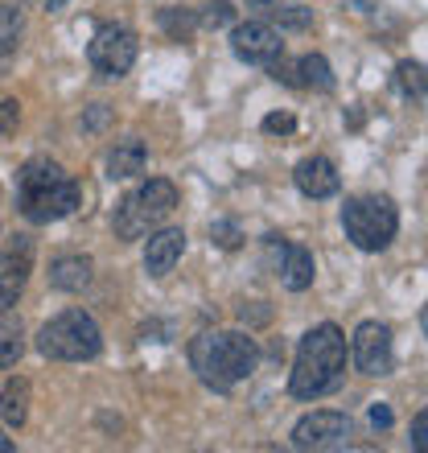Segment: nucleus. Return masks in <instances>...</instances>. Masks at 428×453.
Wrapping results in <instances>:
<instances>
[{
	"instance_id": "1",
	"label": "nucleus",
	"mask_w": 428,
	"mask_h": 453,
	"mask_svg": "<svg viewBox=\"0 0 428 453\" xmlns=\"http://www.w3.org/2000/svg\"><path fill=\"white\" fill-rule=\"evenodd\" d=\"M17 206L29 223H58L83 206V186L50 157H29L17 173Z\"/></svg>"
},
{
	"instance_id": "2",
	"label": "nucleus",
	"mask_w": 428,
	"mask_h": 453,
	"mask_svg": "<svg viewBox=\"0 0 428 453\" xmlns=\"http://www.w3.org/2000/svg\"><path fill=\"white\" fill-rule=\"evenodd\" d=\"M346 375V334L333 322L313 326L297 346V363L288 375V392L297 400H321L330 395Z\"/></svg>"
},
{
	"instance_id": "3",
	"label": "nucleus",
	"mask_w": 428,
	"mask_h": 453,
	"mask_svg": "<svg viewBox=\"0 0 428 453\" xmlns=\"http://www.w3.org/2000/svg\"><path fill=\"white\" fill-rule=\"evenodd\" d=\"M260 363V346L243 330H218V334H198L190 342V367L198 380L214 392H231L235 383L251 380Z\"/></svg>"
},
{
	"instance_id": "4",
	"label": "nucleus",
	"mask_w": 428,
	"mask_h": 453,
	"mask_svg": "<svg viewBox=\"0 0 428 453\" xmlns=\"http://www.w3.org/2000/svg\"><path fill=\"white\" fill-rule=\"evenodd\" d=\"M37 350L54 363H87L103 350V334L87 310H62L37 330Z\"/></svg>"
},
{
	"instance_id": "5",
	"label": "nucleus",
	"mask_w": 428,
	"mask_h": 453,
	"mask_svg": "<svg viewBox=\"0 0 428 453\" xmlns=\"http://www.w3.org/2000/svg\"><path fill=\"white\" fill-rule=\"evenodd\" d=\"M173 206H178V186L165 178H149L141 190H132L128 198H119L116 206V226L119 239H141L149 235L153 226H161L169 215H173Z\"/></svg>"
},
{
	"instance_id": "6",
	"label": "nucleus",
	"mask_w": 428,
	"mask_h": 453,
	"mask_svg": "<svg viewBox=\"0 0 428 453\" xmlns=\"http://www.w3.org/2000/svg\"><path fill=\"white\" fill-rule=\"evenodd\" d=\"M342 226L358 251H383L400 231V211L383 194H363L342 206Z\"/></svg>"
},
{
	"instance_id": "7",
	"label": "nucleus",
	"mask_w": 428,
	"mask_h": 453,
	"mask_svg": "<svg viewBox=\"0 0 428 453\" xmlns=\"http://www.w3.org/2000/svg\"><path fill=\"white\" fill-rule=\"evenodd\" d=\"M136 50L141 46H136V34L128 25H99L91 46H87V58H91L99 79H124L136 62Z\"/></svg>"
},
{
	"instance_id": "8",
	"label": "nucleus",
	"mask_w": 428,
	"mask_h": 453,
	"mask_svg": "<svg viewBox=\"0 0 428 453\" xmlns=\"http://www.w3.org/2000/svg\"><path fill=\"white\" fill-rule=\"evenodd\" d=\"M350 437H355V420L346 412H330V408L310 412V417H301L293 425V445L297 449H346Z\"/></svg>"
},
{
	"instance_id": "9",
	"label": "nucleus",
	"mask_w": 428,
	"mask_h": 453,
	"mask_svg": "<svg viewBox=\"0 0 428 453\" xmlns=\"http://www.w3.org/2000/svg\"><path fill=\"white\" fill-rule=\"evenodd\" d=\"M34 235H12L0 248V313H9L25 293V280L34 273Z\"/></svg>"
},
{
	"instance_id": "10",
	"label": "nucleus",
	"mask_w": 428,
	"mask_h": 453,
	"mask_svg": "<svg viewBox=\"0 0 428 453\" xmlns=\"http://www.w3.org/2000/svg\"><path fill=\"white\" fill-rule=\"evenodd\" d=\"M350 358H355V367L371 380H383V375H392L395 367V346H392V330L383 322H363L355 330V342H350Z\"/></svg>"
},
{
	"instance_id": "11",
	"label": "nucleus",
	"mask_w": 428,
	"mask_h": 453,
	"mask_svg": "<svg viewBox=\"0 0 428 453\" xmlns=\"http://www.w3.org/2000/svg\"><path fill=\"white\" fill-rule=\"evenodd\" d=\"M231 50L248 66H272L285 54V42H280V34L268 21H243L231 29Z\"/></svg>"
},
{
	"instance_id": "12",
	"label": "nucleus",
	"mask_w": 428,
	"mask_h": 453,
	"mask_svg": "<svg viewBox=\"0 0 428 453\" xmlns=\"http://www.w3.org/2000/svg\"><path fill=\"white\" fill-rule=\"evenodd\" d=\"M186 251V231L181 226H161V231H149V243H144V273L149 276H169L173 264L181 260Z\"/></svg>"
},
{
	"instance_id": "13",
	"label": "nucleus",
	"mask_w": 428,
	"mask_h": 453,
	"mask_svg": "<svg viewBox=\"0 0 428 453\" xmlns=\"http://www.w3.org/2000/svg\"><path fill=\"white\" fill-rule=\"evenodd\" d=\"M293 181H297V190L305 198H333V194L342 190V178H338V169H333L330 157H305L297 169H293Z\"/></svg>"
},
{
	"instance_id": "14",
	"label": "nucleus",
	"mask_w": 428,
	"mask_h": 453,
	"mask_svg": "<svg viewBox=\"0 0 428 453\" xmlns=\"http://www.w3.org/2000/svg\"><path fill=\"white\" fill-rule=\"evenodd\" d=\"M91 256H58V260L50 264V288H58V293H83L91 285Z\"/></svg>"
},
{
	"instance_id": "15",
	"label": "nucleus",
	"mask_w": 428,
	"mask_h": 453,
	"mask_svg": "<svg viewBox=\"0 0 428 453\" xmlns=\"http://www.w3.org/2000/svg\"><path fill=\"white\" fill-rule=\"evenodd\" d=\"M149 165V149L144 141L128 136V141H116V149L107 153V178H136Z\"/></svg>"
},
{
	"instance_id": "16",
	"label": "nucleus",
	"mask_w": 428,
	"mask_h": 453,
	"mask_svg": "<svg viewBox=\"0 0 428 453\" xmlns=\"http://www.w3.org/2000/svg\"><path fill=\"white\" fill-rule=\"evenodd\" d=\"M313 273H317V264H313V251L305 243H288V256H285V268H280V280H285L288 293H305L313 285Z\"/></svg>"
},
{
	"instance_id": "17",
	"label": "nucleus",
	"mask_w": 428,
	"mask_h": 453,
	"mask_svg": "<svg viewBox=\"0 0 428 453\" xmlns=\"http://www.w3.org/2000/svg\"><path fill=\"white\" fill-rule=\"evenodd\" d=\"M0 417H4L9 429H21L25 420H29V380L12 375V380L0 388Z\"/></svg>"
},
{
	"instance_id": "18",
	"label": "nucleus",
	"mask_w": 428,
	"mask_h": 453,
	"mask_svg": "<svg viewBox=\"0 0 428 453\" xmlns=\"http://www.w3.org/2000/svg\"><path fill=\"white\" fill-rule=\"evenodd\" d=\"M25 355V326L21 318H0V371L12 367Z\"/></svg>"
},
{
	"instance_id": "19",
	"label": "nucleus",
	"mask_w": 428,
	"mask_h": 453,
	"mask_svg": "<svg viewBox=\"0 0 428 453\" xmlns=\"http://www.w3.org/2000/svg\"><path fill=\"white\" fill-rule=\"evenodd\" d=\"M21 34H25V17L17 4H0V58L17 54L21 46Z\"/></svg>"
},
{
	"instance_id": "20",
	"label": "nucleus",
	"mask_w": 428,
	"mask_h": 453,
	"mask_svg": "<svg viewBox=\"0 0 428 453\" xmlns=\"http://www.w3.org/2000/svg\"><path fill=\"white\" fill-rule=\"evenodd\" d=\"M297 87H317V91H330V87H333L330 62L321 58V54H305V58H297Z\"/></svg>"
},
{
	"instance_id": "21",
	"label": "nucleus",
	"mask_w": 428,
	"mask_h": 453,
	"mask_svg": "<svg viewBox=\"0 0 428 453\" xmlns=\"http://www.w3.org/2000/svg\"><path fill=\"white\" fill-rule=\"evenodd\" d=\"M161 29H165L173 42H190L194 29H198V9H161Z\"/></svg>"
},
{
	"instance_id": "22",
	"label": "nucleus",
	"mask_w": 428,
	"mask_h": 453,
	"mask_svg": "<svg viewBox=\"0 0 428 453\" xmlns=\"http://www.w3.org/2000/svg\"><path fill=\"white\" fill-rule=\"evenodd\" d=\"M395 83L404 96H428V66L420 62H400L395 66Z\"/></svg>"
},
{
	"instance_id": "23",
	"label": "nucleus",
	"mask_w": 428,
	"mask_h": 453,
	"mask_svg": "<svg viewBox=\"0 0 428 453\" xmlns=\"http://www.w3.org/2000/svg\"><path fill=\"white\" fill-rule=\"evenodd\" d=\"M231 21H235V4L231 0H210V4L198 9V25L203 29H226Z\"/></svg>"
},
{
	"instance_id": "24",
	"label": "nucleus",
	"mask_w": 428,
	"mask_h": 453,
	"mask_svg": "<svg viewBox=\"0 0 428 453\" xmlns=\"http://www.w3.org/2000/svg\"><path fill=\"white\" fill-rule=\"evenodd\" d=\"M268 21H276L280 29H310V25H313V12L310 9H280V4H272Z\"/></svg>"
},
{
	"instance_id": "25",
	"label": "nucleus",
	"mask_w": 428,
	"mask_h": 453,
	"mask_svg": "<svg viewBox=\"0 0 428 453\" xmlns=\"http://www.w3.org/2000/svg\"><path fill=\"white\" fill-rule=\"evenodd\" d=\"M285 256H288V239L285 235H264V268H272V273L280 276Z\"/></svg>"
},
{
	"instance_id": "26",
	"label": "nucleus",
	"mask_w": 428,
	"mask_h": 453,
	"mask_svg": "<svg viewBox=\"0 0 428 453\" xmlns=\"http://www.w3.org/2000/svg\"><path fill=\"white\" fill-rule=\"evenodd\" d=\"M210 239L218 243V248H226V251H235L239 248V226L231 223V219H218V223H210Z\"/></svg>"
},
{
	"instance_id": "27",
	"label": "nucleus",
	"mask_w": 428,
	"mask_h": 453,
	"mask_svg": "<svg viewBox=\"0 0 428 453\" xmlns=\"http://www.w3.org/2000/svg\"><path fill=\"white\" fill-rule=\"evenodd\" d=\"M17 119H21V104L17 99H0V136L17 132Z\"/></svg>"
},
{
	"instance_id": "28",
	"label": "nucleus",
	"mask_w": 428,
	"mask_h": 453,
	"mask_svg": "<svg viewBox=\"0 0 428 453\" xmlns=\"http://www.w3.org/2000/svg\"><path fill=\"white\" fill-rule=\"evenodd\" d=\"M293 128H297V119L288 116V111H272V116H264V132H272V136H288Z\"/></svg>"
},
{
	"instance_id": "29",
	"label": "nucleus",
	"mask_w": 428,
	"mask_h": 453,
	"mask_svg": "<svg viewBox=\"0 0 428 453\" xmlns=\"http://www.w3.org/2000/svg\"><path fill=\"white\" fill-rule=\"evenodd\" d=\"M412 449L428 453V408L417 412V420H412Z\"/></svg>"
},
{
	"instance_id": "30",
	"label": "nucleus",
	"mask_w": 428,
	"mask_h": 453,
	"mask_svg": "<svg viewBox=\"0 0 428 453\" xmlns=\"http://www.w3.org/2000/svg\"><path fill=\"white\" fill-rule=\"evenodd\" d=\"M107 119H111V108H107V104H96V108L83 116V128L87 132H99V128H107Z\"/></svg>"
},
{
	"instance_id": "31",
	"label": "nucleus",
	"mask_w": 428,
	"mask_h": 453,
	"mask_svg": "<svg viewBox=\"0 0 428 453\" xmlns=\"http://www.w3.org/2000/svg\"><path fill=\"white\" fill-rule=\"evenodd\" d=\"M392 408L387 404H371V425H375V429H392Z\"/></svg>"
},
{
	"instance_id": "32",
	"label": "nucleus",
	"mask_w": 428,
	"mask_h": 453,
	"mask_svg": "<svg viewBox=\"0 0 428 453\" xmlns=\"http://www.w3.org/2000/svg\"><path fill=\"white\" fill-rule=\"evenodd\" d=\"M239 318H243V322H256V326H264V322H268V318H272V313H268V310H248V305H243V310H239Z\"/></svg>"
},
{
	"instance_id": "33",
	"label": "nucleus",
	"mask_w": 428,
	"mask_h": 453,
	"mask_svg": "<svg viewBox=\"0 0 428 453\" xmlns=\"http://www.w3.org/2000/svg\"><path fill=\"white\" fill-rule=\"evenodd\" d=\"M17 445H12V437H4V429H0V453H12Z\"/></svg>"
},
{
	"instance_id": "34",
	"label": "nucleus",
	"mask_w": 428,
	"mask_h": 453,
	"mask_svg": "<svg viewBox=\"0 0 428 453\" xmlns=\"http://www.w3.org/2000/svg\"><path fill=\"white\" fill-rule=\"evenodd\" d=\"M420 326H424V334H428V305L420 310Z\"/></svg>"
},
{
	"instance_id": "35",
	"label": "nucleus",
	"mask_w": 428,
	"mask_h": 453,
	"mask_svg": "<svg viewBox=\"0 0 428 453\" xmlns=\"http://www.w3.org/2000/svg\"><path fill=\"white\" fill-rule=\"evenodd\" d=\"M62 4H66V0H46V9H62Z\"/></svg>"
}]
</instances>
